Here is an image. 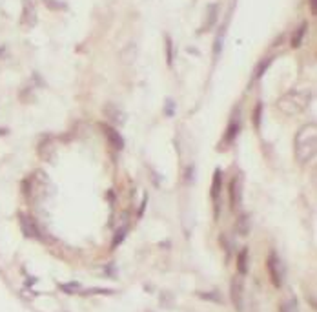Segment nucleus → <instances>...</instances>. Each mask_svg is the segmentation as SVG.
Returning a JSON list of instances; mask_svg holds the SVG:
<instances>
[{"mask_svg": "<svg viewBox=\"0 0 317 312\" xmlns=\"http://www.w3.org/2000/svg\"><path fill=\"white\" fill-rule=\"evenodd\" d=\"M124 236H126V226H124V228H120V234H117V236H115V239H113V246L119 245L120 241L124 239Z\"/></svg>", "mask_w": 317, "mask_h": 312, "instance_id": "5701e85b", "label": "nucleus"}, {"mask_svg": "<svg viewBox=\"0 0 317 312\" xmlns=\"http://www.w3.org/2000/svg\"><path fill=\"white\" fill-rule=\"evenodd\" d=\"M100 130L102 133L106 135V139L110 141V144L113 148H117V150H122L124 148V139H122V135L119 133L117 128H113L112 124H100Z\"/></svg>", "mask_w": 317, "mask_h": 312, "instance_id": "0eeeda50", "label": "nucleus"}, {"mask_svg": "<svg viewBox=\"0 0 317 312\" xmlns=\"http://www.w3.org/2000/svg\"><path fill=\"white\" fill-rule=\"evenodd\" d=\"M312 100V90L308 88H295L284 93L283 97L277 100V108L286 115H294V113L304 112Z\"/></svg>", "mask_w": 317, "mask_h": 312, "instance_id": "f03ea898", "label": "nucleus"}, {"mask_svg": "<svg viewBox=\"0 0 317 312\" xmlns=\"http://www.w3.org/2000/svg\"><path fill=\"white\" fill-rule=\"evenodd\" d=\"M250 228H251V223H250V216L248 214H241L237 219V230L241 236H248L250 234Z\"/></svg>", "mask_w": 317, "mask_h": 312, "instance_id": "2eb2a0df", "label": "nucleus"}, {"mask_svg": "<svg viewBox=\"0 0 317 312\" xmlns=\"http://www.w3.org/2000/svg\"><path fill=\"white\" fill-rule=\"evenodd\" d=\"M239 130H241V120H239V115H235L233 119L230 120V124L226 128V133L223 137V148H228L231 143H235L239 135Z\"/></svg>", "mask_w": 317, "mask_h": 312, "instance_id": "9b49d317", "label": "nucleus"}, {"mask_svg": "<svg viewBox=\"0 0 317 312\" xmlns=\"http://www.w3.org/2000/svg\"><path fill=\"white\" fill-rule=\"evenodd\" d=\"M19 221H20V228H22L24 236L33 238V239H40L39 226L35 225V221L31 219V217H27L26 214H19Z\"/></svg>", "mask_w": 317, "mask_h": 312, "instance_id": "1a4fd4ad", "label": "nucleus"}, {"mask_svg": "<svg viewBox=\"0 0 317 312\" xmlns=\"http://www.w3.org/2000/svg\"><path fill=\"white\" fill-rule=\"evenodd\" d=\"M104 115L112 124H119V126L120 124H124V120H126L122 110H120L117 104H113V102H106L104 104Z\"/></svg>", "mask_w": 317, "mask_h": 312, "instance_id": "6e6552de", "label": "nucleus"}, {"mask_svg": "<svg viewBox=\"0 0 317 312\" xmlns=\"http://www.w3.org/2000/svg\"><path fill=\"white\" fill-rule=\"evenodd\" d=\"M137 53H139V46H137V42L135 40H130L128 44H126L122 49H120V62L122 64H126V66H130V64H133L135 62V59H137Z\"/></svg>", "mask_w": 317, "mask_h": 312, "instance_id": "9d476101", "label": "nucleus"}, {"mask_svg": "<svg viewBox=\"0 0 317 312\" xmlns=\"http://www.w3.org/2000/svg\"><path fill=\"white\" fill-rule=\"evenodd\" d=\"M272 60H273V57H268V59L263 60V62L259 64V66H257V72H255V79H261V77H263L264 72H266V70H268V66L272 64Z\"/></svg>", "mask_w": 317, "mask_h": 312, "instance_id": "aec40b11", "label": "nucleus"}, {"mask_svg": "<svg viewBox=\"0 0 317 312\" xmlns=\"http://www.w3.org/2000/svg\"><path fill=\"white\" fill-rule=\"evenodd\" d=\"M228 193H230L231 208H233V210L239 208V206H241V201H243V175H241V173H237V175L231 177Z\"/></svg>", "mask_w": 317, "mask_h": 312, "instance_id": "39448f33", "label": "nucleus"}, {"mask_svg": "<svg viewBox=\"0 0 317 312\" xmlns=\"http://www.w3.org/2000/svg\"><path fill=\"white\" fill-rule=\"evenodd\" d=\"M279 312H299L297 311V301H295V298L288 299V301H284L283 305H281V311Z\"/></svg>", "mask_w": 317, "mask_h": 312, "instance_id": "6ab92c4d", "label": "nucleus"}, {"mask_svg": "<svg viewBox=\"0 0 317 312\" xmlns=\"http://www.w3.org/2000/svg\"><path fill=\"white\" fill-rule=\"evenodd\" d=\"M306 29H308V24L306 22H303L301 26L295 29V33L292 35V48H299L301 44H303V39H304V35H306Z\"/></svg>", "mask_w": 317, "mask_h": 312, "instance_id": "4468645a", "label": "nucleus"}, {"mask_svg": "<svg viewBox=\"0 0 317 312\" xmlns=\"http://www.w3.org/2000/svg\"><path fill=\"white\" fill-rule=\"evenodd\" d=\"M35 7L29 0H24V17H22V24H27V26H33L35 24Z\"/></svg>", "mask_w": 317, "mask_h": 312, "instance_id": "ddd939ff", "label": "nucleus"}, {"mask_svg": "<svg viewBox=\"0 0 317 312\" xmlns=\"http://www.w3.org/2000/svg\"><path fill=\"white\" fill-rule=\"evenodd\" d=\"M44 4H46L51 11H59L60 7H64V4H60V2H57V0H44Z\"/></svg>", "mask_w": 317, "mask_h": 312, "instance_id": "412c9836", "label": "nucleus"}, {"mask_svg": "<svg viewBox=\"0 0 317 312\" xmlns=\"http://www.w3.org/2000/svg\"><path fill=\"white\" fill-rule=\"evenodd\" d=\"M166 59H168V66L173 64V42H172V37L166 35Z\"/></svg>", "mask_w": 317, "mask_h": 312, "instance_id": "a211bd4d", "label": "nucleus"}, {"mask_svg": "<svg viewBox=\"0 0 317 312\" xmlns=\"http://www.w3.org/2000/svg\"><path fill=\"white\" fill-rule=\"evenodd\" d=\"M312 4V13H317V7H316V0H310Z\"/></svg>", "mask_w": 317, "mask_h": 312, "instance_id": "b1692460", "label": "nucleus"}, {"mask_svg": "<svg viewBox=\"0 0 317 312\" xmlns=\"http://www.w3.org/2000/svg\"><path fill=\"white\" fill-rule=\"evenodd\" d=\"M221 190H223V170L217 168L213 172V179H211V199L215 206V219H219V199H221Z\"/></svg>", "mask_w": 317, "mask_h": 312, "instance_id": "423d86ee", "label": "nucleus"}, {"mask_svg": "<svg viewBox=\"0 0 317 312\" xmlns=\"http://www.w3.org/2000/svg\"><path fill=\"white\" fill-rule=\"evenodd\" d=\"M248 261H250L248 259V248H243L237 256V270L241 276H245L248 272Z\"/></svg>", "mask_w": 317, "mask_h": 312, "instance_id": "dca6fc26", "label": "nucleus"}, {"mask_svg": "<svg viewBox=\"0 0 317 312\" xmlns=\"http://www.w3.org/2000/svg\"><path fill=\"white\" fill-rule=\"evenodd\" d=\"M317 150V128L316 124H306L295 135V155L301 165L310 163L316 157Z\"/></svg>", "mask_w": 317, "mask_h": 312, "instance_id": "f257e3e1", "label": "nucleus"}, {"mask_svg": "<svg viewBox=\"0 0 317 312\" xmlns=\"http://www.w3.org/2000/svg\"><path fill=\"white\" fill-rule=\"evenodd\" d=\"M217 19H219V4H210V6H208V11H206L204 24H203V29H201V31H210L211 27L217 24Z\"/></svg>", "mask_w": 317, "mask_h": 312, "instance_id": "f8f14e48", "label": "nucleus"}, {"mask_svg": "<svg viewBox=\"0 0 317 312\" xmlns=\"http://www.w3.org/2000/svg\"><path fill=\"white\" fill-rule=\"evenodd\" d=\"M223 42H225V29L219 31L217 37H215V42H213V55L215 57H219L221 51H223Z\"/></svg>", "mask_w": 317, "mask_h": 312, "instance_id": "f3484780", "label": "nucleus"}, {"mask_svg": "<svg viewBox=\"0 0 317 312\" xmlns=\"http://www.w3.org/2000/svg\"><path fill=\"white\" fill-rule=\"evenodd\" d=\"M266 266H268V274H270L272 285L275 288H281L284 283V265L277 252H270L268 259H266Z\"/></svg>", "mask_w": 317, "mask_h": 312, "instance_id": "7ed1b4c3", "label": "nucleus"}, {"mask_svg": "<svg viewBox=\"0 0 317 312\" xmlns=\"http://www.w3.org/2000/svg\"><path fill=\"white\" fill-rule=\"evenodd\" d=\"M261 104H257V106H255V115H253V124H255V126H259V124H261Z\"/></svg>", "mask_w": 317, "mask_h": 312, "instance_id": "4be33fe9", "label": "nucleus"}, {"mask_svg": "<svg viewBox=\"0 0 317 312\" xmlns=\"http://www.w3.org/2000/svg\"><path fill=\"white\" fill-rule=\"evenodd\" d=\"M231 303H233L237 312L243 311V303H245V281H243L241 274L231 279Z\"/></svg>", "mask_w": 317, "mask_h": 312, "instance_id": "20e7f679", "label": "nucleus"}]
</instances>
